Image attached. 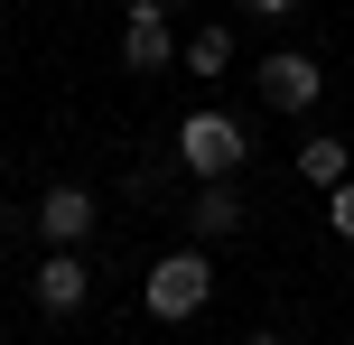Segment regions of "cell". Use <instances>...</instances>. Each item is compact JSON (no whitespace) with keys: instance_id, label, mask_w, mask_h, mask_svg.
<instances>
[{"instance_id":"1","label":"cell","mask_w":354,"mask_h":345,"mask_svg":"<svg viewBox=\"0 0 354 345\" xmlns=\"http://www.w3.org/2000/svg\"><path fill=\"white\" fill-rule=\"evenodd\" d=\"M214 299V252H159L140 280V308L159 317V327H187V317H205Z\"/></svg>"},{"instance_id":"2","label":"cell","mask_w":354,"mask_h":345,"mask_svg":"<svg viewBox=\"0 0 354 345\" xmlns=\"http://www.w3.org/2000/svg\"><path fill=\"white\" fill-rule=\"evenodd\" d=\"M177 159H187L196 178H233V168L252 159V131L233 122V112H187V122H177Z\"/></svg>"},{"instance_id":"3","label":"cell","mask_w":354,"mask_h":345,"mask_svg":"<svg viewBox=\"0 0 354 345\" xmlns=\"http://www.w3.org/2000/svg\"><path fill=\"white\" fill-rule=\"evenodd\" d=\"M28 290H37V308H47V317H75V308L93 299L84 243H47V252H37V280H28Z\"/></svg>"},{"instance_id":"4","label":"cell","mask_w":354,"mask_h":345,"mask_svg":"<svg viewBox=\"0 0 354 345\" xmlns=\"http://www.w3.org/2000/svg\"><path fill=\"white\" fill-rule=\"evenodd\" d=\"M252 84H261V103H280V112H308V103L326 93V75H317V56H299V47H270Z\"/></svg>"},{"instance_id":"5","label":"cell","mask_w":354,"mask_h":345,"mask_svg":"<svg viewBox=\"0 0 354 345\" xmlns=\"http://www.w3.org/2000/svg\"><path fill=\"white\" fill-rule=\"evenodd\" d=\"M93 215H103V205H93V187H75V178H56L47 196H37V234L47 243H84Z\"/></svg>"},{"instance_id":"6","label":"cell","mask_w":354,"mask_h":345,"mask_svg":"<svg viewBox=\"0 0 354 345\" xmlns=\"http://www.w3.org/2000/svg\"><path fill=\"white\" fill-rule=\"evenodd\" d=\"M168 56H177L168 10H159V0H140V10H131V28H122V66H131V75H159Z\"/></svg>"},{"instance_id":"7","label":"cell","mask_w":354,"mask_h":345,"mask_svg":"<svg viewBox=\"0 0 354 345\" xmlns=\"http://www.w3.org/2000/svg\"><path fill=\"white\" fill-rule=\"evenodd\" d=\"M243 234V196H233V178H205V196H196V243H224Z\"/></svg>"},{"instance_id":"8","label":"cell","mask_w":354,"mask_h":345,"mask_svg":"<svg viewBox=\"0 0 354 345\" xmlns=\"http://www.w3.org/2000/svg\"><path fill=\"white\" fill-rule=\"evenodd\" d=\"M345 168H354L345 140H326V131H317V140H299V178H308V187H336Z\"/></svg>"},{"instance_id":"9","label":"cell","mask_w":354,"mask_h":345,"mask_svg":"<svg viewBox=\"0 0 354 345\" xmlns=\"http://www.w3.org/2000/svg\"><path fill=\"white\" fill-rule=\"evenodd\" d=\"M177 56H187V66H196V75L214 84V75L233 66V28H187V47H177Z\"/></svg>"},{"instance_id":"10","label":"cell","mask_w":354,"mask_h":345,"mask_svg":"<svg viewBox=\"0 0 354 345\" xmlns=\"http://www.w3.org/2000/svg\"><path fill=\"white\" fill-rule=\"evenodd\" d=\"M326 224L354 243V178H336V187H326Z\"/></svg>"},{"instance_id":"11","label":"cell","mask_w":354,"mask_h":345,"mask_svg":"<svg viewBox=\"0 0 354 345\" xmlns=\"http://www.w3.org/2000/svg\"><path fill=\"white\" fill-rule=\"evenodd\" d=\"M252 19H289V10H308V0H243Z\"/></svg>"},{"instance_id":"12","label":"cell","mask_w":354,"mask_h":345,"mask_svg":"<svg viewBox=\"0 0 354 345\" xmlns=\"http://www.w3.org/2000/svg\"><path fill=\"white\" fill-rule=\"evenodd\" d=\"M243 345H289V336H243Z\"/></svg>"},{"instance_id":"13","label":"cell","mask_w":354,"mask_h":345,"mask_svg":"<svg viewBox=\"0 0 354 345\" xmlns=\"http://www.w3.org/2000/svg\"><path fill=\"white\" fill-rule=\"evenodd\" d=\"M159 10H187V0H159Z\"/></svg>"}]
</instances>
